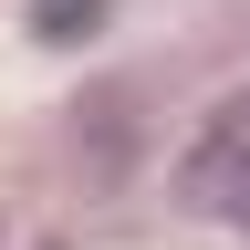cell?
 Returning a JSON list of instances; mask_svg holds the SVG:
<instances>
[{"mask_svg":"<svg viewBox=\"0 0 250 250\" xmlns=\"http://www.w3.org/2000/svg\"><path fill=\"white\" fill-rule=\"evenodd\" d=\"M177 198L198 219H229V229H250V83L198 125V146L177 156Z\"/></svg>","mask_w":250,"mask_h":250,"instance_id":"cell-1","label":"cell"},{"mask_svg":"<svg viewBox=\"0 0 250 250\" xmlns=\"http://www.w3.org/2000/svg\"><path fill=\"white\" fill-rule=\"evenodd\" d=\"M94 21H104V0H31V31H42V42H73Z\"/></svg>","mask_w":250,"mask_h":250,"instance_id":"cell-2","label":"cell"}]
</instances>
